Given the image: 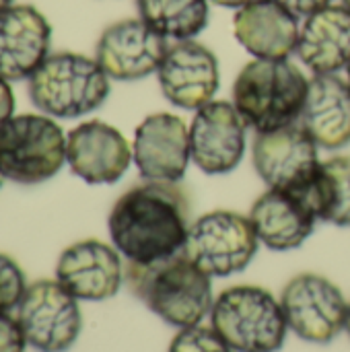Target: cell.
<instances>
[{
	"label": "cell",
	"instance_id": "obj_1",
	"mask_svg": "<svg viewBox=\"0 0 350 352\" xmlns=\"http://www.w3.org/2000/svg\"><path fill=\"white\" fill-rule=\"evenodd\" d=\"M190 194L182 184L146 182L124 192L111 206V245L130 264H151L186 248Z\"/></svg>",
	"mask_w": 350,
	"mask_h": 352
},
{
	"label": "cell",
	"instance_id": "obj_2",
	"mask_svg": "<svg viewBox=\"0 0 350 352\" xmlns=\"http://www.w3.org/2000/svg\"><path fill=\"white\" fill-rule=\"evenodd\" d=\"M124 280L157 318L179 330L202 324L215 303L212 278L186 250L151 264L126 262Z\"/></svg>",
	"mask_w": 350,
	"mask_h": 352
},
{
	"label": "cell",
	"instance_id": "obj_3",
	"mask_svg": "<svg viewBox=\"0 0 350 352\" xmlns=\"http://www.w3.org/2000/svg\"><path fill=\"white\" fill-rule=\"evenodd\" d=\"M309 78L291 60L248 62L233 82V105L256 132L297 124L307 99Z\"/></svg>",
	"mask_w": 350,
	"mask_h": 352
},
{
	"label": "cell",
	"instance_id": "obj_4",
	"mask_svg": "<svg viewBox=\"0 0 350 352\" xmlns=\"http://www.w3.org/2000/svg\"><path fill=\"white\" fill-rule=\"evenodd\" d=\"M27 93L41 113L54 120H74L89 116L107 101L111 78L95 58L56 52L29 76Z\"/></svg>",
	"mask_w": 350,
	"mask_h": 352
},
{
	"label": "cell",
	"instance_id": "obj_5",
	"mask_svg": "<svg viewBox=\"0 0 350 352\" xmlns=\"http://www.w3.org/2000/svg\"><path fill=\"white\" fill-rule=\"evenodd\" d=\"M210 326L233 352H278L289 334L281 299L254 285L219 293L210 309Z\"/></svg>",
	"mask_w": 350,
	"mask_h": 352
},
{
	"label": "cell",
	"instance_id": "obj_6",
	"mask_svg": "<svg viewBox=\"0 0 350 352\" xmlns=\"http://www.w3.org/2000/svg\"><path fill=\"white\" fill-rule=\"evenodd\" d=\"M66 163V134L45 113L12 116L0 126V175L19 186L52 179Z\"/></svg>",
	"mask_w": 350,
	"mask_h": 352
},
{
	"label": "cell",
	"instance_id": "obj_7",
	"mask_svg": "<svg viewBox=\"0 0 350 352\" xmlns=\"http://www.w3.org/2000/svg\"><path fill=\"white\" fill-rule=\"evenodd\" d=\"M258 245L250 217L235 210H212L192 221L184 250L210 278H227L252 264Z\"/></svg>",
	"mask_w": 350,
	"mask_h": 352
},
{
	"label": "cell",
	"instance_id": "obj_8",
	"mask_svg": "<svg viewBox=\"0 0 350 352\" xmlns=\"http://www.w3.org/2000/svg\"><path fill=\"white\" fill-rule=\"evenodd\" d=\"M17 320L27 344L37 352L70 351L83 330L78 299L58 280H35L17 307Z\"/></svg>",
	"mask_w": 350,
	"mask_h": 352
},
{
	"label": "cell",
	"instance_id": "obj_9",
	"mask_svg": "<svg viewBox=\"0 0 350 352\" xmlns=\"http://www.w3.org/2000/svg\"><path fill=\"white\" fill-rule=\"evenodd\" d=\"M281 305L289 330L305 342L328 344L347 328L349 301L322 274L293 276L281 293Z\"/></svg>",
	"mask_w": 350,
	"mask_h": 352
},
{
	"label": "cell",
	"instance_id": "obj_10",
	"mask_svg": "<svg viewBox=\"0 0 350 352\" xmlns=\"http://www.w3.org/2000/svg\"><path fill=\"white\" fill-rule=\"evenodd\" d=\"M254 169L268 188L301 192L320 169V146L297 122L270 132H256Z\"/></svg>",
	"mask_w": 350,
	"mask_h": 352
},
{
	"label": "cell",
	"instance_id": "obj_11",
	"mask_svg": "<svg viewBox=\"0 0 350 352\" xmlns=\"http://www.w3.org/2000/svg\"><path fill=\"white\" fill-rule=\"evenodd\" d=\"M192 163L206 175H225L239 167L248 148V124L233 101L212 99L190 122Z\"/></svg>",
	"mask_w": 350,
	"mask_h": 352
},
{
	"label": "cell",
	"instance_id": "obj_12",
	"mask_svg": "<svg viewBox=\"0 0 350 352\" xmlns=\"http://www.w3.org/2000/svg\"><path fill=\"white\" fill-rule=\"evenodd\" d=\"M169 39L149 27L140 16L111 23L95 45V60L111 80L132 82L157 74Z\"/></svg>",
	"mask_w": 350,
	"mask_h": 352
},
{
	"label": "cell",
	"instance_id": "obj_13",
	"mask_svg": "<svg viewBox=\"0 0 350 352\" xmlns=\"http://www.w3.org/2000/svg\"><path fill=\"white\" fill-rule=\"evenodd\" d=\"M132 159L142 179L182 184L192 163L190 126L167 111L146 116L134 132Z\"/></svg>",
	"mask_w": 350,
	"mask_h": 352
},
{
	"label": "cell",
	"instance_id": "obj_14",
	"mask_svg": "<svg viewBox=\"0 0 350 352\" xmlns=\"http://www.w3.org/2000/svg\"><path fill=\"white\" fill-rule=\"evenodd\" d=\"M163 97L182 109H200L210 103L221 85V68L212 50L196 39L169 45L159 70Z\"/></svg>",
	"mask_w": 350,
	"mask_h": 352
},
{
	"label": "cell",
	"instance_id": "obj_15",
	"mask_svg": "<svg viewBox=\"0 0 350 352\" xmlns=\"http://www.w3.org/2000/svg\"><path fill=\"white\" fill-rule=\"evenodd\" d=\"M132 161V144L116 126L101 120L83 122L66 136V163L91 186L118 184Z\"/></svg>",
	"mask_w": 350,
	"mask_h": 352
},
{
	"label": "cell",
	"instance_id": "obj_16",
	"mask_svg": "<svg viewBox=\"0 0 350 352\" xmlns=\"http://www.w3.org/2000/svg\"><path fill=\"white\" fill-rule=\"evenodd\" d=\"M122 254L99 239L68 245L56 264V280L78 301H107L124 283Z\"/></svg>",
	"mask_w": 350,
	"mask_h": 352
},
{
	"label": "cell",
	"instance_id": "obj_17",
	"mask_svg": "<svg viewBox=\"0 0 350 352\" xmlns=\"http://www.w3.org/2000/svg\"><path fill=\"white\" fill-rule=\"evenodd\" d=\"M52 25L33 4H12L0 12V76L8 82L29 76L52 54Z\"/></svg>",
	"mask_w": 350,
	"mask_h": 352
},
{
	"label": "cell",
	"instance_id": "obj_18",
	"mask_svg": "<svg viewBox=\"0 0 350 352\" xmlns=\"http://www.w3.org/2000/svg\"><path fill=\"white\" fill-rule=\"evenodd\" d=\"M299 31V16L278 0H254L233 16L235 39L262 60H289L297 54Z\"/></svg>",
	"mask_w": 350,
	"mask_h": 352
},
{
	"label": "cell",
	"instance_id": "obj_19",
	"mask_svg": "<svg viewBox=\"0 0 350 352\" xmlns=\"http://www.w3.org/2000/svg\"><path fill=\"white\" fill-rule=\"evenodd\" d=\"M248 217L258 241L272 252H291L301 248L320 223L299 192L276 188H268L258 196Z\"/></svg>",
	"mask_w": 350,
	"mask_h": 352
},
{
	"label": "cell",
	"instance_id": "obj_20",
	"mask_svg": "<svg viewBox=\"0 0 350 352\" xmlns=\"http://www.w3.org/2000/svg\"><path fill=\"white\" fill-rule=\"evenodd\" d=\"M299 124L320 148L350 144V85L338 74H314Z\"/></svg>",
	"mask_w": 350,
	"mask_h": 352
},
{
	"label": "cell",
	"instance_id": "obj_21",
	"mask_svg": "<svg viewBox=\"0 0 350 352\" xmlns=\"http://www.w3.org/2000/svg\"><path fill=\"white\" fill-rule=\"evenodd\" d=\"M299 60L314 74H338L350 64V10L344 4H330L305 16L299 43Z\"/></svg>",
	"mask_w": 350,
	"mask_h": 352
},
{
	"label": "cell",
	"instance_id": "obj_22",
	"mask_svg": "<svg viewBox=\"0 0 350 352\" xmlns=\"http://www.w3.org/2000/svg\"><path fill=\"white\" fill-rule=\"evenodd\" d=\"M299 194L320 223L350 227V157L336 155L322 161L314 179Z\"/></svg>",
	"mask_w": 350,
	"mask_h": 352
},
{
	"label": "cell",
	"instance_id": "obj_23",
	"mask_svg": "<svg viewBox=\"0 0 350 352\" xmlns=\"http://www.w3.org/2000/svg\"><path fill=\"white\" fill-rule=\"evenodd\" d=\"M138 16L165 39L198 37L210 16V0H136Z\"/></svg>",
	"mask_w": 350,
	"mask_h": 352
},
{
	"label": "cell",
	"instance_id": "obj_24",
	"mask_svg": "<svg viewBox=\"0 0 350 352\" xmlns=\"http://www.w3.org/2000/svg\"><path fill=\"white\" fill-rule=\"evenodd\" d=\"M167 352H233V349L223 340V336L212 326H190L182 328Z\"/></svg>",
	"mask_w": 350,
	"mask_h": 352
},
{
	"label": "cell",
	"instance_id": "obj_25",
	"mask_svg": "<svg viewBox=\"0 0 350 352\" xmlns=\"http://www.w3.org/2000/svg\"><path fill=\"white\" fill-rule=\"evenodd\" d=\"M27 291V278L21 266L6 254H0V314H10L19 307Z\"/></svg>",
	"mask_w": 350,
	"mask_h": 352
},
{
	"label": "cell",
	"instance_id": "obj_26",
	"mask_svg": "<svg viewBox=\"0 0 350 352\" xmlns=\"http://www.w3.org/2000/svg\"><path fill=\"white\" fill-rule=\"evenodd\" d=\"M27 346L19 320L10 314H0V352H25Z\"/></svg>",
	"mask_w": 350,
	"mask_h": 352
},
{
	"label": "cell",
	"instance_id": "obj_27",
	"mask_svg": "<svg viewBox=\"0 0 350 352\" xmlns=\"http://www.w3.org/2000/svg\"><path fill=\"white\" fill-rule=\"evenodd\" d=\"M278 2L299 19H305V16L318 12L330 4H334V0H278Z\"/></svg>",
	"mask_w": 350,
	"mask_h": 352
},
{
	"label": "cell",
	"instance_id": "obj_28",
	"mask_svg": "<svg viewBox=\"0 0 350 352\" xmlns=\"http://www.w3.org/2000/svg\"><path fill=\"white\" fill-rule=\"evenodd\" d=\"M14 116V93L10 82L0 76V126Z\"/></svg>",
	"mask_w": 350,
	"mask_h": 352
},
{
	"label": "cell",
	"instance_id": "obj_29",
	"mask_svg": "<svg viewBox=\"0 0 350 352\" xmlns=\"http://www.w3.org/2000/svg\"><path fill=\"white\" fill-rule=\"evenodd\" d=\"M210 2L223 6V8H235V10H239V8H243L245 4L254 2V0H210Z\"/></svg>",
	"mask_w": 350,
	"mask_h": 352
},
{
	"label": "cell",
	"instance_id": "obj_30",
	"mask_svg": "<svg viewBox=\"0 0 350 352\" xmlns=\"http://www.w3.org/2000/svg\"><path fill=\"white\" fill-rule=\"evenodd\" d=\"M12 4H14V0H0V12H2L4 8L12 6Z\"/></svg>",
	"mask_w": 350,
	"mask_h": 352
},
{
	"label": "cell",
	"instance_id": "obj_31",
	"mask_svg": "<svg viewBox=\"0 0 350 352\" xmlns=\"http://www.w3.org/2000/svg\"><path fill=\"white\" fill-rule=\"evenodd\" d=\"M344 332L349 334V338H350V303H349V316H347V328H344Z\"/></svg>",
	"mask_w": 350,
	"mask_h": 352
},
{
	"label": "cell",
	"instance_id": "obj_32",
	"mask_svg": "<svg viewBox=\"0 0 350 352\" xmlns=\"http://www.w3.org/2000/svg\"><path fill=\"white\" fill-rule=\"evenodd\" d=\"M342 4H344V6L350 10V0H342Z\"/></svg>",
	"mask_w": 350,
	"mask_h": 352
},
{
	"label": "cell",
	"instance_id": "obj_33",
	"mask_svg": "<svg viewBox=\"0 0 350 352\" xmlns=\"http://www.w3.org/2000/svg\"><path fill=\"white\" fill-rule=\"evenodd\" d=\"M347 74H349V78H347V80H349V85H350V64H349V68H347Z\"/></svg>",
	"mask_w": 350,
	"mask_h": 352
},
{
	"label": "cell",
	"instance_id": "obj_34",
	"mask_svg": "<svg viewBox=\"0 0 350 352\" xmlns=\"http://www.w3.org/2000/svg\"><path fill=\"white\" fill-rule=\"evenodd\" d=\"M0 188H2V175H0Z\"/></svg>",
	"mask_w": 350,
	"mask_h": 352
}]
</instances>
